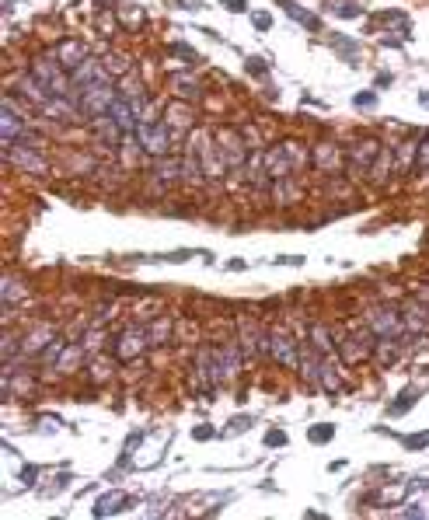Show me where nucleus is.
I'll return each mask as SVG.
<instances>
[{
	"instance_id": "obj_13",
	"label": "nucleus",
	"mask_w": 429,
	"mask_h": 520,
	"mask_svg": "<svg viewBox=\"0 0 429 520\" xmlns=\"http://www.w3.org/2000/svg\"><path fill=\"white\" fill-rule=\"evenodd\" d=\"M426 443H429V433H416V436L405 440V447H426Z\"/></svg>"
},
{
	"instance_id": "obj_18",
	"label": "nucleus",
	"mask_w": 429,
	"mask_h": 520,
	"mask_svg": "<svg viewBox=\"0 0 429 520\" xmlns=\"http://www.w3.org/2000/svg\"><path fill=\"white\" fill-rule=\"evenodd\" d=\"M223 4H227L234 14H241V11H244V0H223Z\"/></svg>"
},
{
	"instance_id": "obj_14",
	"label": "nucleus",
	"mask_w": 429,
	"mask_h": 520,
	"mask_svg": "<svg viewBox=\"0 0 429 520\" xmlns=\"http://www.w3.org/2000/svg\"><path fill=\"white\" fill-rule=\"evenodd\" d=\"M210 436H213L210 426H196V440H210Z\"/></svg>"
},
{
	"instance_id": "obj_12",
	"label": "nucleus",
	"mask_w": 429,
	"mask_h": 520,
	"mask_svg": "<svg viewBox=\"0 0 429 520\" xmlns=\"http://www.w3.org/2000/svg\"><path fill=\"white\" fill-rule=\"evenodd\" d=\"M265 443H269V447H279V443L286 447V433H279V429H272V433L265 436Z\"/></svg>"
},
{
	"instance_id": "obj_5",
	"label": "nucleus",
	"mask_w": 429,
	"mask_h": 520,
	"mask_svg": "<svg viewBox=\"0 0 429 520\" xmlns=\"http://www.w3.org/2000/svg\"><path fill=\"white\" fill-rule=\"evenodd\" d=\"M374 154H377V143H374V140H367V147H363V143H356V147H352L349 161H352V168H356V171H363V168H370Z\"/></svg>"
},
{
	"instance_id": "obj_3",
	"label": "nucleus",
	"mask_w": 429,
	"mask_h": 520,
	"mask_svg": "<svg viewBox=\"0 0 429 520\" xmlns=\"http://www.w3.org/2000/svg\"><path fill=\"white\" fill-rule=\"evenodd\" d=\"M0 133H4V143L11 147L18 136H25V119H21V112L14 108V102L7 98L4 102V115H0Z\"/></svg>"
},
{
	"instance_id": "obj_8",
	"label": "nucleus",
	"mask_w": 429,
	"mask_h": 520,
	"mask_svg": "<svg viewBox=\"0 0 429 520\" xmlns=\"http://www.w3.org/2000/svg\"><path fill=\"white\" fill-rule=\"evenodd\" d=\"M269 171H272V175H286V171H290V161H286L283 147H276V150L269 154Z\"/></svg>"
},
{
	"instance_id": "obj_9",
	"label": "nucleus",
	"mask_w": 429,
	"mask_h": 520,
	"mask_svg": "<svg viewBox=\"0 0 429 520\" xmlns=\"http://www.w3.org/2000/svg\"><path fill=\"white\" fill-rule=\"evenodd\" d=\"M126 339H129V342H122V346H119V356H122V360H129V356H133V353L143 346L140 339H147V332H129Z\"/></svg>"
},
{
	"instance_id": "obj_6",
	"label": "nucleus",
	"mask_w": 429,
	"mask_h": 520,
	"mask_svg": "<svg viewBox=\"0 0 429 520\" xmlns=\"http://www.w3.org/2000/svg\"><path fill=\"white\" fill-rule=\"evenodd\" d=\"M7 150H11L7 157H11L14 164H25V168H35V171H46V161H42L39 154H28V150H21L18 143H11Z\"/></svg>"
},
{
	"instance_id": "obj_15",
	"label": "nucleus",
	"mask_w": 429,
	"mask_h": 520,
	"mask_svg": "<svg viewBox=\"0 0 429 520\" xmlns=\"http://www.w3.org/2000/svg\"><path fill=\"white\" fill-rule=\"evenodd\" d=\"M419 168H429V143L419 147Z\"/></svg>"
},
{
	"instance_id": "obj_2",
	"label": "nucleus",
	"mask_w": 429,
	"mask_h": 520,
	"mask_svg": "<svg viewBox=\"0 0 429 520\" xmlns=\"http://www.w3.org/2000/svg\"><path fill=\"white\" fill-rule=\"evenodd\" d=\"M171 143V126L168 122H154V126H140V147L154 157H161Z\"/></svg>"
},
{
	"instance_id": "obj_1",
	"label": "nucleus",
	"mask_w": 429,
	"mask_h": 520,
	"mask_svg": "<svg viewBox=\"0 0 429 520\" xmlns=\"http://www.w3.org/2000/svg\"><path fill=\"white\" fill-rule=\"evenodd\" d=\"M115 98L119 95H115V88L108 84L105 77L102 81H91L84 88V95H81V112H88V115H108V108H112Z\"/></svg>"
},
{
	"instance_id": "obj_11",
	"label": "nucleus",
	"mask_w": 429,
	"mask_h": 520,
	"mask_svg": "<svg viewBox=\"0 0 429 520\" xmlns=\"http://www.w3.org/2000/svg\"><path fill=\"white\" fill-rule=\"evenodd\" d=\"M331 433H335V426L324 422V426H315V429H311V440H315V443H324V440H331Z\"/></svg>"
},
{
	"instance_id": "obj_7",
	"label": "nucleus",
	"mask_w": 429,
	"mask_h": 520,
	"mask_svg": "<svg viewBox=\"0 0 429 520\" xmlns=\"http://www.w3.org/2000/svg\"><path fill=\"white\" fill-rule=\"evenodd\" d=\"M279 4H283V11H286L290 18H297L301 25H308V28H322V21H318L315 14H308V11H301V7H297L293 0H279Z\"/></svg>"
},
{
	"instance_id": "obj_10",
	"label": "nucleus",
	"mask_w": 429,
	"mask_h": 520,
	"mask_svg": "<svg viewBox=\"0 0 429 520\" xmlns=\"http://www.w3.org/2000/svg\"><path fill=\"white\" fill-rule=\"evenodd\" d=\"M122 503H126V496H122V493H115V496H105V500L98 503V517H108L112 510H122Z\"/></svg>"
},
{
	"instance_id": "obj_17",
	"label": "nucleus",
	"mask_w": 429,
	"mask_h": 520,
	"mask_svg": "<svg viewBox=\"0 0 429 520\" xmlns=\"http://www.w3.org/2000/svg\"><path fill=\"white\" fill-rule=\"evenodd\" d=\"M377 102V98H374V95H356V105H359V108H363V105H367V108H370V105Z\"/></svg>"
},
{
	"instance_id": "obj_16",
	"label": "nucleus",
	"mask_w": 429,
	"mask_h": 520,
	"mask_svg": "<svg viewBox=\"0 0 429 520\" xmlns=\"http://www.w3.org/2000/svg\"><path fill=\"white\" fill-rule=\"evenodd\" d=\"M255 25H258V28H269L272 18H269V14H255Z\"/></svg>"
},
{
	"instance_id": "obj_4",
	"label": "nucleus",
	"mask_w": 429,
	"mask_h": 520,
	"mask_svg": "<svg viewBox=\"0 0 429 520\" xmlns=\"http://www.w3.org/2000/svg\"><path fill=\"white\" fill-rule=\"evenodd\" d=\"M272 349H276V360H283V367H297V353H293V342L286 332L272 335Z\"/></svg>"
}]
</instances>
